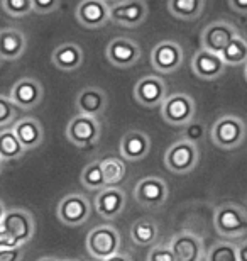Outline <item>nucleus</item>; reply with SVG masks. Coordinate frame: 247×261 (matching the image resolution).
Returning a JSON list of instances; mask_svg holds the SVG:
<instances>
[{
  "instance_id": "1",
  "label": "nucleus",
  "mask_w": 247,
  "mask_h": 261,
  "mask_svg": "<svg viewBox=\"0 0 247 261\" xmlns=\"http://www.w3.org/2000/svg\"><path fill=\"white\" fill-rule=\"evenodd\" d=\"M36 234L33 214L25 208H7L0 222V248H24Z\"/></svg>"
},
{
  "instance_id": "2",
  "label": "nucleus",
  "mask_w": 247,
  "mask_h": 261,
  "mask_svg": "<svg viewBox=\"0 0 247 261\" xmlns=\"http://www.w3.org/2000/svg\"><path fill=\"white\" fill-rule=\"evenodd\" d=\"M247 126L239 116L225 114L213 122L210 129V139L217 148L222 149H235L245 141Z\"/></svg>"
},
{
  "instance_id": "3",
  "label": "nucleus",
  "mask_w": 247,
  "mask_h": 261,
  "mask_svg": "<svg viewBox=\"0 0 247 261\" xmlns=\"http://www.w3.org/2000/svg\"><path fill=\"white\" fill-rule=\"evenodd\" d=\"M213 226L225 239H237L247 234V211L237 203H224L213 212Z\"/></svg>"
},
{
  "instance_id": "4",
  "label": "nucleus",
  "mask_w": 247,
  "mask_h": 261,
  "mask_svg": "<svg viewBox=\"0 0 247 261\" xmlns=\"http://www.w3.org/2000/svg\"><path fill=\"white\" fill-rule=\"evenodd\" d=\"M85 246H87L88 254H90L93 259L103 261L110 256H114V254L120 253L122 239H120V234L114 226L102 224V226L93 227L92 231L87 234Z\"/></svg>"
},
{
  "instance_id": "5",
  "label": "nucleus",
  "mask_w": 247,
  "mask_h": 261,
  "mask_svg": "<svg viewBox=\"0 0 247 261\" xmlns=\"http://www.w3.org/2000/svg\"><path fill=\"white\" fill-rule=\"evenodd\" d=\"M198 160H200L198 146L183 138L175 141L164 153V166L175 175L191 173L197 168Z\"/></svg>"
},
{
  "instance_id": "6",
  "label": "nucleus",
  "mask_w": 247,
  "mask_h": 261,
  "mask_svg": "<svg viewBox=\"0 0 247 261\" xmlns=\"http://www.w3.org/2000/svg\"><path fill=\"white\" fill-rule=\"evenodd\" d=\"M197 114V103L193 100L191 95L183 92L173 93V95L166 97V100L161 106V117L164 119L170 126L183 127L188 122L195 119Z\"/></svg>"
},
{
  "instance_id": "7",
  "label": "nucleus",
  "mask_w": 247,
  "mask_h": 261,
  "mask_svg": "<svg viewBox=\"0 0 247 261\" xmlns=\"http://www.w3.org/2000/svg\"><path fill=\"white\" fill-rule=\"evenodd\" d=\"M56 216L68 227H80L92 216V203L81 194L65 195L56 207Z\"/></svg>"
},
{
  "instance_id": "8",
  "label": "nucleus",
  "mask_w": 247,
  "mask_h": 261,
  "mask_svg": "<svg viewBox=\"0 0 247 261\" xmlns=\"http://www.w3.org/2000/svg\"><path fill=\"white\" fill-rule=\"evenodd\" d=\"M100 122L97 117L76 114L66 126V139L76 148H92L100 139Z\"/></svg>"
},
{
  "instance_id": "9",
  "label": "nucleus",
  "mask_w": 247,
  "mask_h": 261,
  "mask_svg": "<svg viewBox=\"0 0 247 261\" xmlns=\"http://www.w3.org/2000/svg\"><path fill=\"white\" fill-rule=\"evenodd\" d=\"M149 17V7L144 0H119L110 5V22L122 28H139Z\"/></svg>"
},
{
  "instance_id": "10",
  "label": "nucleus",
  "mask_w": 247,
  "mask_h": 261,
  "mask_svg": "<svg viewBox=\"0 0 247 261\" xmlns=\"http://www.w3.org/2000/svg\"><path fill=\"white\" fill-rule=\"evenodd\" d=\"M183 61H185V51L176 41L164 39L151 51V65L161 75H170L180 70Z\"/></svg>"
},
{
  "instance_id": "11",
  "label": "nucleus",
  "mask_w": 247,
  "mask_h": 261,
  "mask_svg": "<svg viewBox=\"0 0 247 261\" xmlns=\"http://www.w3.org/2000/svg\"><path fill=\"white\" fill-rule=\"evenodd\" d=\"M132 194L141 207L157 208L166 203L168 197H170V187H168L166 180L159 178V176H146L135 184Z\"/></svg>"
},
{
  "instance_id": "12",
  "label": "nucleus",
  "mask_w": 247,
  "mask_h": 261,
  "mask_svg": "<svg viewBox=\"0 0 247 261\" xmlns=\"http://www.w3.org/2000/svg\"><path fill=\"white\" fill-rule=\"evenodd\" d=\"M239 36V31L227 20H213L200 34V43L203 49H208L212 53H222L227 48V44L234 38Z\"/></svg>"
},
{
  "instance_id": "13",
  "label": "nucleus",
  "mask_w": 247,
  "mask_h": 261,
  "mask_svg": "<svg viewBox=\"0 0 247 261\" xmlns=\"http://www.w3.org/2000/svg\"><path fill=\"white\" fill-rule=\"evenodd\" d=\"M168 97L166 82L157 75H146L135 83L134 98L143 107H161Z\"/></svg>"
},
{
  "instance_id": "14",
  "label": "nucleus",
  "mask_w": 247,
  "mask_h": 261,
  "mask_svg": "<svg viewBox=\"0 0 247 261\" xmlns=\"http://www.w3.org/2000/svg\"><path fill=\"white\" fill-rule=\"evenodd\" d=\"M105 56L110 65L117 68H130L138 65L143 56V49L135 41L129 38H115L107 44Z\"/></svg>"
},
{
  "instance_id": "15",
  "label": "nucleus",
  "mask_w": 247,
  "mask_h": 261,
  "mask_svg": "<svg viewBox=\"0 0 247 261\" xmlns=\"http://www.w3.org/2000/svg\"><path fill=\"white\" fill-rule=\"evenodd\" d=\"M9 97L19 109H25V111L36 109L43 102V97H44L43 83L33 76L20 78V80L15 82L12 88H10Z\"/></svg>"
},
{
  "instance_id": "16",
  "label": "nucleus",
  "mask_w": 247,
  "mask_h": 261,
  "mask_svg": "<svg viewBox=\"0 0 247 261\" xmlns=\"http://www.w3.org/2000/svg\"><path fill=\"white\" fill-rule=\"evenodd\" d=\"M75 17L87 29H98L110 22V5L105 0H81L76 5Z\"/></svg>"
},
{
  "instance_id": "17",
  "label": "nucleus",
  "mask_w": 247,
  "mask_h": 261,
  "mask_svg": "<svg viewBox=\"0 0 247 261\" xmlns=\"http://www.w3.org/2000/svg\"><path fill=\"white\" fill-rule=\"evenodd\" d=\"M170 248L176 261H202L205 256L203 239L190 231L175 234L170 241Z\"/></svg>"
},
{
  "instance_id": "18",
  "label": "nucleus",
  "mask_w": 247,
  "mask_h": 261,
  "mask_svg": "<svg viewBox=\"0 0 247 261\" xmlns=\"http://www.w3.org/2000/svg\"><path fill=\"white\" fill-rule=\"evenodd\" d=\"M127 203V195L120 187H107V189L100 190L95 197V212L105 221H114L117 219Z\"/></svg>"
},
{
  "instance_id": "19",
  "label": "nucleus",
  "mask_w": 247,
  "mask_h": 261,
  "mask_svg": "<svg viewBox=\"0 0 247 261\" xmlns=\"http://www.w3.org/2000/svg\"><path fill=\"white\" fill-rule=\"evenodd\" d=\"M76 111L78 114L83 116H90V117H100L103 116V112L107 111L108 106V97L107 92L100 87H83L76 95L75 100Z\"/></svg>"
},
{
  "instance_id": "20",
  "label": "nucleus",
  "mask_w": 247,
  "mask_h": 261,
  "mask_svg": "<svg viewBox=\"0 0 247 261\" xmlns=\"http://www.w3.org/2000/svg\"><path fill=\"white\" fill-rule=\"evenodd\" d=\"M225 65L222 56L208 49H198L191 58V71L202 80H217L224 75Z\"/></svg>"
},
{
  "instance_id": "21",
  "label": "nucleus",
  "mask_w": 247,
  "mask_h": 261,
  "mask_svg": "<svg viewBox=\"0 0 247 261\" xmlns=\"http://www.w3.org/2000/svg\"><path fill=\"white\" fill-rule=\"evenodd\" d=\"M120 156L127 161H141L151 153V138L144 130H127L119 144Z\"/></svg>"
},
{
  "instance_id": "22",
  "label": "nucleus",
  "mask_w": 247,
  "mask_h": 261,
  "mask_svg": "<svg viewBox=\"0 0 247 261\" xmlns=\"http://www.w3.org/2000/svg\"><path fill=\"white\" fill-rule=\"evenodd\" d=\"M28 49V36L20 29L7 28L0 31V58L15 61Z\"/></svg>"
},
{
  "instance_id": "23",
  "label": "nucleus",
  "mask_w": 247,
  "mask_h": 261,
  "mask_svg": "<svg viewBox=\"0 0 247 261\" xmlns=\"http://www.w3.org/2000/svg\"><path fill=\"white\" fill-rule=\"evenodd\" d=\"M12 130L19 138L20 144H22L28 151L34 149V148H39V146L43 144L44 129H43V124H41L38 119L20 117L15 121V124L12 126Z\"/></svg>"
},
{
  "instance_id": "24",
  "label": "nucleus",
  "mask_w": 247,
  "mask_h": 261,
  "mask_svg": "<svg viewBox=\"0 0 247 261\" xmlns=\"http://www.w3.org/2000/svg\"><path fill=\"white\" fill-rule=\"evenodd\" d=\"M51 61L61 71H75L83 65V49L76 43H63L51 53Z\"/></svg>"
},
{
  "instance_id": "25",
  "label": "nucleus",
  "mask_w": 247,
  "mask_h": 261,
  "mask_svg": "<svg viewBox=\"0 0 247 261\" xmlns=\"http://www.w3.org/2000/svg\"><path fill=\"white\" fill-rule=\"evenodd\" d=\"M157 236H159L157 224L148 217L139 219L130 226V239L138 246H151L157 241Z\"/></svg>"
},
{
  "instance_id": "26",
  "label": "nucleus",
  "mask_w": 247,
  "mask_h": 261,
  "mask_svg": "<svg viewBox=\"0 0 247 261\" xmlns=\"http://www.w3.org/2000/svg\"><path fill=\"white\" fill-rule=\"evenodd\" d=\"M205 0H168V10L180 20H195L202 15Z\"/></svg>"
},
{
  "instance_id": "27",
  "label": "nucleus",
  "mask_w": 247,
  "mask_h": 261,
  "mask_svg": "<svg viewBox=\"0 0 247 261\" xmlns=\"http://www.w3.org/2000/svg\"><path fill=\"white\" fill-rule=\"evenodd\" d=\"M25 149L20 144L19 138L15 136L12 129L0 130V160L2 161H14L20 160L25 154Z\"/></svg>"
},
{
  "instance_id": "28",
  "label": "nucleus",
  "mask_w": 247,
  "mask_h": 261,
  "mask_svg": "<svg viewBox=\"0 0 247 261\" xmlns=\"http://www.w3.org/2000/svg\"><path fill=\"white\" fill-rule=\"evenodd\" d=\"M80 184L90 192H100L107 189V181H105V175L102 170V163L100 160L88 163L80 173Z\"/></svg>"
},
{
  "instance_id": "29",
  "label": "nucleus",
  "mask_w": 247,
  "mask_h": 261,
  "mask_svg": "<svg viewBox=\"0 0 247 261\" xmlns=\"http://www.w3.org/2000/svg\"><path fill=\"white\" fill-rule=\"evenodd\" d=\"M100 163H102L107 187H119L125 180L127 166H125L124 160L115 158V156H105V158L100 160Z\"/></svg>"
},
{
  "instance_id": "30",
  "label": "nucleus",
  "mask_w": 247,
  "mask_h": 261,
  "mask_svg": "<svg viewBox=\"0 0 247 261\" xmlns=\"http://www.w3.org/2000/svg\"><path fill=\"white\" fill-rule=\"evenodd\" d=\"M220 56H222L224 63L227 66L245 65L247 63V41L242 36H237V38H234L227 44V48L220 53Z\"/></svg>"
},
{
  "instance_id": "31",
  "label": "nucleus",
  "mask_w": 247,
  "mask_h": 261,
  "mask_svg": "<svg viewBox=\"0 0 247 261\" xmlns=\"http://www.w3.org/2000/svg\"><path fill=\"white\" fill-rule=\"evenodd\" d=\"M205 261H239L237 246L230 241H218L205 253Z\"/></svg>"
},
{
  "instance_id": "32",
  "label": "nucleus",
  "mask_w": 247,
  "mask_h": 261,
  "mask_svg": "<svg viewBox=\"0 0 247 261\" xmlns=\"http://www.w3.org/2000/svg\"><path fill=\"white\" fill-rule=\"evenodd\" d=\"M17 121V106L9 95H0V129L14 126Z\"/></svg>"
},
{
  "instance_id": "33",
  "label": "nucleus",
  "mask_w": 247,
  "mask_h": 261,
  "mask_svg": "<svg viewBox=\"0 0 247 261\" xmlns=\"http://www.w3.org/2000/svg\"><path fill=\"white\" fill-rule=\"evenodd\" d=\"M2 9L12 17H25L33 12V0H2Z\"/></svg>"
},
{
  "instance_id": "34",
  "label": "nucleus",
  "mask_w": 247,
  "mask_h": 261,
  "mask_svg": "<svg viewBox=\"0 0 247 261\" xmlns=\"http://www.w3.org/2000/svg\"><path fill=\"white\" fill-rule=\"evenodd\" d=\"M183 139L190 141V143H195L198 144L200 141H203L205 134H207V127H205V124L202 121H197V119H193L186 124V126H183Z\"/></svg>"
},
{
  "instance_id": "35",
  "label": "nucleus",
  "mask_w": 247,
  "mask_h": 261,
  "mask_svg": "<svg viewBox=\"0 0 247 261\" xmlns=\"http://www.w3.org/2000/svg\"><path fill=\"white\" fill-rule=\"evenodd\" d=\"M146 261H176L170 244H156L149 249Z\"/></svg>"
},
{
  "instance_id": "36",
  "label": "nucleus",
  "mask_w": 247,
  "mask_h": 261,
  "mask_svg": "<svg viewBox=\"0 0 247 261\" xmlns=\"http://www.w3.org/2000/svg\"><path fill=\"white\" fill-rule=\"evenodd\" d=\"M61 0H33V12L36 14H51L58 10Z\"/></svg>"
},
{
  "instance_id": "37",
  "label": "nucleus",
  "mask_w": 247,
  "mask_h": 261,
  "mask_svg": "<svg viewBox=\"0 0 247 261\" xmlns=\"http://www.w3.org/2000/svg\"><path fill=\"white\" fill-rule=\"evenodd\" d=\"M22 248H0V261H22Z\"/></svg>"
},
{
  "instance_id": "38",
  "label": "nucleus",
  "mask_w": 247,
  "mask_h": 261,
  "mask_svg": "<svg viewBox=\"0 0 247 261\" xmlns=\"http://www.w3.org/2000/svg\"><path fill=\"white\" fill-rule=\"evenodd\" d=\"M229 5L234 12L247 14V0H229Z\"/></svg>"
},
{
  "instance_id": "39",
  "label": "nucleus",
  "mask_w": 247,
  "mask_h": 261,
  "mask_svg": "<svg viewBox=\"0 0 247 261\" xmlns=\"http://www.w3.org/2000/svg\"><path fill=\"white\" fill-rule=\"evenodd\" d=\"M237 254H239V261H247V241H242L237 246Z\"/></svg>"
},
{
  "instance_id": "40",
  "label": "nucleus",
  "mask_w": 247,
  "mask_h": 261,
  "mask_svg": "<svg viewBox=\"0 0 247 261\" xmlns=\"http://www.w3.org/2000/svg\"><path fill=\"white\" fill-rule=\"evenodd\" d=\"M103 261H132V258H130L129 254H125V253H117V254H114V256H110V258L103 259Z\"/></svg>"
},
{
  "instance_id": "41",
  "label": "nucleus",
  "mask_w": 247,
  "mask_h": 261,
  "mask_svg": "<svg viewBox=\"0 0 247 261\" xmlns=\"http://www.w3.org/2000/svg\"><path fill=\"white\" fill-rule=\"evenodd\" d=\"M5 212H7V208H5L4 202L0 200V222H2V219H4V216H5Z\"/></svg>"
},
{
  "instance_id": "42",
  "label": "nucleus",
  "mask_w": 247,
  "mask_h": 261,
  "mask_svg": "<svg viewBox=\"0 0 247 261\" xmlns=\"http://www.w3.org/2000/svg\"><path fill=\"white\" fill-rule=\"evenodd\" d=\"M36 261H60V259H56V258H52V256H43V258H39V259H36Z\"/></svg>"
},
{
  "instance_id": "43",
  "label": "nucleus",
  "mask_w": 247,
  "mask_h": 261,
  "mask_svg": "<svg viewBox=\"0 0 247 261\" xmlns=\"http://www.w3.org/2000/svg\"><path fill=\"white\" fill-rule=\"evenodd\" d=\"M2 168H4V161L0 160V173H2Z\"/></svg>"
},
{
  "instance_id": "44",
  "label": "nucleus",
  "mask_w": 247,
  "mask_h": 261,
  "mask_svg": "<svg viewBox=\"0 0 247 261\" xmlns=\"http://www.w3.org/2000/svg\"><path fill=\"white\" fill-rule=\"evenodd\" d=\"M244 75H245V80H247V63H245V68H244Z\"/></svg>"
},
{
  "instance_id": "45",
  "label": "nucleus",
  "mask_w": 247,
  "mask_h": 261,
  "mask_svg": "<svg viewBox=\"0 0 247 261\" xmlns=\"http://www.w3.org/2000/svg\"><path fill=\"white\" fill-rule=\"evenodd\" d=\"M105 2H119V0H105Z\"/></svg>"
},
{
  "instance_id": "46",
  "label": "nucleus",
  "mask_w": 247,
  "mask_h": 261,
  "mask_svg": "<svg viewBox=\"0 0 247 261\" xmlns=\"http://www.w3.org/2000/svg\"><path fill=\"white\" fill-rule=\"evenodd\" d=\"M61 261H76V259H61Z\"/></svg>"
}]
</instances>
